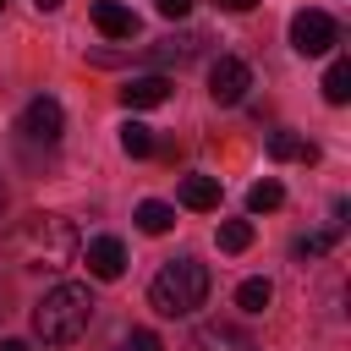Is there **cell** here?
Segmentation results:
<instances>
[{
	"label": "cell",
	"instance_id": "cell-27",
	"mask_svg": "<svg viewBox=\"0 0 351 351\" xmlns=\"http://www.w3.org/2000/svg\"><path fill=\"white\" fill-rule=\"evenodd\" d=\"M0 302H5V291H0ZM0 313H5V307H0Z\"/></svg>",
	"mask_w": 351,
	"mask_h": 351
},
{
	"label": "cell",
	"instance_id": "cell-12",
	"mask_svg": "<svg viewBox=\"0 0 351 351\" xmlns=\"http://www.w3.org/2000/svg\"><path fill=\"white\" fill-rule=\"evenodd\" d=\"M170 225H176V208H170V203H159V197L137 203V230H143V236H165Z\"/></svg>",
	"mask_w": 351,
	"mask_h": 351
},
{
	"label": "cell",
	"instance_id": "cell-2",
	"mask_svg": "<svg viewBox=\"0 0 351 351\" xmlns=\"http://www.w3.org/2000/svg\"><path fill=\"white\" fill-rule=\"evenodd\" d=\"M148 302H154V313H165V318L197 313V307L208 302V263H197V258H170V263L154 274Z\"/></svg>",
	"mask_w": 351,
	"mask_h": 351
},
{
	"label": "cell",
	"instance_id": "cell-1",
	"mask_svg": "<svg viewBox=\"0 0 351 351\" xmlns=\"http://www.w3.org/2000/svg\"><path fill=\"white\" fill-rule=\"evenodd\" d=\"M88 318H93L88 285L60 280V285H49V291L38 296V307H33V335H38L44 346H71V340H82Z\"/></svg>",
	"mask_w": 351,
	"mask_h": 351
},
{
	"label": "cell",
	"instance_id": "cell-11",
	"mask_svg": "<svg viewBox=\"0 0 351 351\" xmlns=\"http://www.w3.org/2000/svg\"><path fill=\"white\" fill-rule=\"evenodd\" d=\"M181 203L197 208V214L219 208V181H214V176H186V181H181Z\"/></svg>",
	"mask_w": 351,
	"mask_h": 351
},
{
	"label": "cell",
	"instance_id": "cell-18",
	"mask_svg": "<svg viewBox=\"0 0 351 351\" xmlns=\"http://www.w3.org/2000/svg\"><path fill=\"white\" fill-rule=\"evenodd\" d=\"M280 203H285V186H280V181H258V186L247 192V208H252V214H269V208H280Z\"/></svg>",
	"mask_w": 351,
	"mask_h": 351
},
{
	"label": "cell",
	"instance_id": "cell-17",
	"mask_svg": "<svg viewBox=\"0 0 351 351\" xmlns=\"http://www.w3.org/2000/svg\"><path fill=\"white\" fill-rule=\"evenodd\" d=\"M121 148H126L132 159H148V154H154V132L137 126V121H126V126H121Z\"/></svg>",
	"mask_w": 351,
	"mask_h": 351
},
{
	"label": "cell",
	"instance_id": "cell-6",
	"mask_svg": "<svg viewBox=\"0 0 351 351\" xmlns=\"http://www.w3.org/2000/svg\"><path fill=\"white\" fill-rule=\"evenodd\" d=\"M247 88H252V71H247V60H236V55H219V60L208 66V93H214V104H241V99H247Z\"/></svg>",
	"mask_w": 351,
	"mask_h": 351
},
{
	"label": "cell",
	"instance_id": "cell-24",
	"mask_svg": "<svg viewBox=\"0 0 351 351\" xmlns=\"http://www.w3.org/2000/svg\"><path fill=\"white\" fill-rule=\"evenodd\" d=\"M0 351H27V346L22 340H0Z\"/></svg>",
	"mask_w": 351,
	"mask_h": 351
},
{
	"label": "cell",
	"instance_id": "cell-23",
	"mask_svg": "<svg viewBox=\"0 0 351 351\" xmlns=\"http://www.w3.org/2000/svg\"><path fill=\"white\" fill-rule=\"evenodd\" d=\"M219 5H225V11H252L258 0H219Z\"/></svg>",
	"mask_w": 351,
	"mask_h": 351
},
{
	"label": "cell",
	"instance_id": "cell-19",
	"mask_svg": "<svg viewBox=\"0 0 351 351\" xmlns=\"http://www.w3.org/2000/svg\"><path fill=\"white\" fill-rule=\"evenodd\" d=\"M252 247V225L247 219H225L219 225V252H247Z\"/></svg>",
	"mask_w": 351,
	"mask_h": 351
},
{
	"label": "cell",
	"instance_id": "cell-9",
	"mask_svg": "<svg viewBox=\"0 0 351 351\" xmlns=\"http://www.w3.org/2000/svg\"><path fill=\"white\" fill-rule=\"evenodd\" d=\"M121 269H126V247L115 236H93L88 241V274L93 280H121Z\"/></svg>",
	"mask_w": 351,
	"mask_h": 351
},
{
	"label": "cell",
	"instance_id": "cell-20",
	"mask_svg": "<svg viewBox=\"0 0 351 351\" xmlns=\"http://www.w3.org/2000/svg\"><path fill=\"white\" fill-rule=\"evenodd\" d=\"M335 241H340V225H329V230H313V236H296V258H324Z\"/></svg>",
	"mask_w": 351,
	"mask_h": 351
},
{
	"label": "cell",
	"instance_id": "cell-15",
	"mask_svg": "<svg viewBox=\"0 0 351 351\" xmlns=\"http://www.w3.org/2000/svg\"><path fill=\"white\" fill-rule=\"evenodd\" d=\"M203 44H208L203 33H181V38H165V44L154 49V60H192V55H197Z\"/></svg>",
	"mask_w": 351,
	"mask_h": 351
},
{
	"label": "cell",
	"instance_id": "cell-10",
	"mask_svg": "<svg viewBox=\"0 0 351 351\" xmlns=\"http://www.w3.org/2000/svg\"><path fill=\"white\" fill-rule=\"evenodd\" d=\"M93 27H99L104 38H132V33H137V16H132L121 0H99V5H93Z\"/></svg>",
	"mask_w": 351,
	"mask_h": 351
},
{
	"label": "cell",
	"instance_id": "cell-28",
	"mask_svg": "<svg viewBox=\"0 0 351 351\" xmlns=\"http://www.w3.org/2000/svg\"><path fill=\"white\" fill-rule=\"evenodd\" d=\"M0 5H5V0H0Z\"/></svg>",
	"mask_w": 351,
	"mask_h": 351
},
{
	"label": "cell",
	"instance_id": "cell-16",
	"mask_svg": "<svg viewBox=\"0 0 351 351\" xmlns=\"http://www.w3.org/2000/svg\"><path fill=\"white\" fill-rule=\"evenodd\" d=\"M324 99H329V104H346V99H351V60H335V66L324 71Z\"/></svg>",
	"mask_w": 351,
	"mask_h": 351
},
{
	"label": "cell",
	"instance_id": "cell-7",
	"mask_svg": "<svg viewBox=\"0 0 351 351\" xmlns=\"http://www.w3.org/2000/svg\"><path fill=\"white\" fill-rule=\"evenodd\" d=\"M186 351H258V340L247 329L225 324V318H208V324H197L186 335Z\"/></svg>",
	"mask_w": 351,
	"mask_h": 351
},
{
	"label": "cell",
	"instance_id": "cell-14",
	"mask_svg": "<svg viewBox=\"0 0 351 351\" xmlns=\"http://www.w3.org/2000/svg\"><path fill=\"white\" fill-rule=\"evenodd\" d=\"M269 302H274V285H269V280H241V285H236V307H241V313H263Z\"/></svg>",
	"mask_w": 351,
	"mask_h": 351
},
{
	"label": "cell",
	"instance_id": "cell-25",
	"mask_svg": "<svg viewBox=\"0 0 351 351\" xmlns=\"http://www.w3.org/2000/svg\"><path fill=\"white\" fill-rule=\"evenodd\" d=\"M33 5H38V11H55V5H60V0H33Z\"/></svg>",
	"mask_w": 351,
	"mask_h": 351
},
{
	"label": "cell",
	"instance_id": "cell-22",
	"mask_svg": "<svg viewBox=\"0 0 351 351\" xmlns=\"http://www.w3.org/2000/svg\"><path fill=\"white\" fill-rule=\"evenodd\" d=\"M159 5V16H186L192 11V0H154Z\"/></svg>",
	"mask_w": 351,
	"mask_h": 351
},
{
	"label": "cell",
	"instance_id": "cell-21",
	"mask_svg": "<svg viewBox=\"0 0 351 351\" xmlns=\"http://www.w3.org/2000/svg\"><path fill=\"white\" fill-rule=\"evenodd\" d=\"M126 351H165V346H159L154 329H132V335H126Z\"/></svg>",
	"mask_w": 351,
	"mask_h": 351
},
{
	"label": "cell",
	"instance_id": "cell-3",
	"mask_svg": "<svg viewBox=\"0 0 351 351\" xmlns=\"http://www.w3.org/2000/svg\"><path fill=\"white\" fill-rule=\"evenodd\" d=\"M16 247H22L27 269H66L77 258V230L66 214H27L16 230Z\"/></svg>",
	"mask_w": 351,
	"mask_h": 351
},
{
	"label": "cell",
	"instance_id": "cell-5",
	"mask_svg": "<svg viewBox=\"0 0 351 351\" xmlns=\"http://www.w3.org/2000/svg\"><path fill=\"white\" fill-rule=\"evenodd\" d=\"M16 132H22L27 143H60V132H66V110H60V99H49V93L27 99V110H22V121H16Z\"/></svg>",
	"mask_w": 351,
	"mask_h": 351
},
{
	"label": "cell",
	"instance_id": "cell-26",
	"mask_svg": "<svg viewBox=\"0 0 351 351\" xmlns=\"http://www.w3.org/2000/svg\"><path fill=\"white\" fill-rule=\"evenodd\" d=\"M0 214H5V176H0Z\"/></svg>",
	"mask_w": 351,
	"mask_h": 351
},
{
	"label": "cell",
	"instance_id": "cell-4",
	"mask_svg": "<svg viewBox=\"0 0 351 351\" xmlns=\"http://www.w3.org/2000/svg\"><path fill=\"white\" fill-rule=\"evenodd\" d=\"M340 44V27L329 11H296L291 16V49L296 55H329Z\"/></svg>",
	"mask_w": 351,
	"mask_h": 351
},
{
	"label": "cell",
	"instance_id": "cell-13",
	"mask_svg": "<svg viewBox=\"0 0 351 351\" xmlns=\"http://www.w3.org/2000/svg\"><path fill=\"white\" fill-rule=\"evenodd\" d=\"M269 154H274V159H307V165L318 159V148H313V143H302L296 132H274V137H269Z\"/></svg>",
	"mask_w": 351,
	"mask_h": 351
},
{
	"label": "cell",
	"instance_id": "cell-8",
	"mask_svg": "<svg viewBox=\"0 0 351 351\" xmlns=\"http://www.w3.org/2000/svg\"><path fill=\"white\" fill-rule=\"evenodd\" d=\"M170 77H159V71H148V77H132L126 88H121V104L126 110H154V104H165L170 99Z\"/></svg>",
	"mask_w": 351,
	"mask_h": 351
}]
</instances>
